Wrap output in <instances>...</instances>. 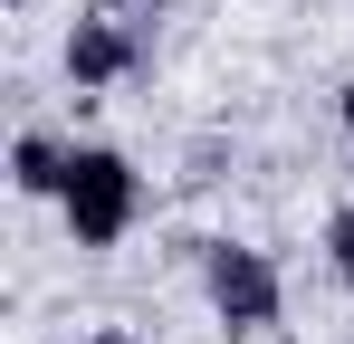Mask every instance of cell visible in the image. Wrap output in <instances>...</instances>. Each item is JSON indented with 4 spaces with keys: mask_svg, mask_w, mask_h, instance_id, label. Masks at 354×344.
I'll use <instances>...</instances> for the list:
<instances>
[{
    "mask_svg": "<svg viewBox=\"0 0 354 344\" xmlns=\"http://www.w3.org/2000/svg\"><path fill=\"white\" fill-rule=\"evenodd\" d=\"M106 10H134V0H106Z\"/></svg>",
    "mask_w": 354,
    "mask_h": 344,
    "instance_id": "obj_8",
    "label": "cell"
},
{
    "mask_svg": "<svg viewBox=\"0 0 354 344\" xmlns=\"http://www.w3.org/2000/svg\"><path fill=\"white\" fill-rule=\"evenodd\" d=\"M201 287H211V306H221L230 335L278 325V306H288V287H278V268H268V249H239V239H211V249H201Z\"/></svg>",
    "mask_w": 354,
    "mask_h": 344,
    "instance_id": "obj_2",
    "label": "cell"
},
{
    "mask_svg": "<svg viewBox=\"0 0 354 344\" xmlns=\"http://www.w3.org/2000/svg\"><path fill=\"white\" fill-rule=\"evenodd\" d=\"M10 182H19L29 201H58V182H67V144H58V134H39V124H29V134L10 144Z\"/></svg>",
    "mask_w": 354,
    "mask_h": 344,
    "instance_id": "obj_4",
    "label": "cell"
},
{
    "mask_svg": "<svg viewBox=\"0 0 354 344\" xmlns=\"http://www.w3.org/2000/svg\"><path fill=\"white\" fill-rule=\"evenodd\" d=\"M326 268L354 287V211H326Z\"/></svg>",
    "mask_w": 354,
    "mask_h": 344,
    "instance_id": "obj_5",
    "label": "cell"
},
{
    "mask_svg": "<svg viewBox=\"0 0 354 344\" xmlns=\"http://www.w3.org/2000/svg\"><path fill=\"white\" fill-rule=\"evenodd\" d=\"M58 211L77 229V249H115L124 229L144 220V172L124 163L115 144H77L67 153V182H58Z\"/></svg>",
    "mask_w": 354,
    "mask_h": 344,
    "instance_id": "obj_1",
    "label": "cell"
},
{
    "mask_svg": "<svg viewBox=\"0 0 354 344\" xmlns=\"http://www.w3.org/2000/svg\"><path fill=\"white\" fill-rule=\"evenodd\" d=\"M134 39H124L115 19H77V29H67V77H77V86H115V77H134Z\"/></svg>",
    "mask_w": 354,
    "mask_h": 344,
    "instance_id": "obj_3",
    "label": "cell"
},
{
    "mask_svg": "<svg viewBox=\"0 0 354 344\" xmlns=\"http://www.w3.org/2000/svg\"><path fill=\"white\" fill-rule=\"evenodd\" d=\"M335 106H345V153H354V86H345V96H335Z\"/></svg>",
    "mask_w": 354,
    "mask_h": 344,
    "instance_id": "obj_7",
    "label": "cell"
},
{
    "mask_svg": "<svg viewBox=\"0 0 354 344\" xmlns=\"http://www.w3.org/2000/svg\"><path fill=\"white\" fill-rule=\"evenodd\" d=\"M86 344H134V335H124V325H96V335H86Z\"/></svg>",
    "mask_w": 354,
    "mask_h": 344,
    "instance_id": "obj_6",
    "label": "cell"
}]
</instances>
